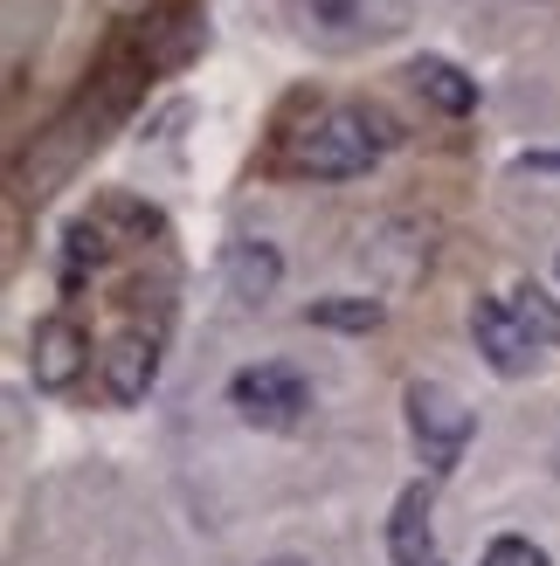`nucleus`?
I'll use <instances>...</instances> for the list:
<instances>
[{"label":"nucleus","instance_id":"8","mask_svg":"<svg viewBox=\"0 0 560 566\" xmlns=\"http://www.w3.org/2000/svg\"><path fill=\"white\" fill-rule=\"evenodd\" d=\"M408 76H415V91H423L436 111H450V118H464V111L478 104V83H470L457 63H443V55H423V63H415Z\"/></svg>","mask_w":560,"mask_h":566},{"label":"nucleus","instance_id":"2","mask_svg":"<svg viewBox=\"0 0 560 566\" xmlns=\"http://www.w3.org/2000/svg\"><path fill=\"white\" fill-rule=\"evenodd\" d=\"M229 408L249 421V429H291V421L312 408V387H304L298 366L263 359V366H242L229 380Z\"/></svg>","mask_w":560,"mask_h":566},{"label":"nucleus","instance_id":"9","mask_svg":"<svg viewBox=\"0 0 560 566\" xmlns=\"http://www.w3.org/2000/svg\"><path fill=\"white\" fill-rule=\"evenodd\" d=\"M304 318L325 325V332H374V325H381V304H374V297H319Z\"/></svg>","mask_w":560,"mask_h":566},{"label":"nucleus","instance_id":"7","mask_svg":"<svg viewBox=\"0 0 560 566\" xmlns=\"http://www.w3.org/2000/svg\"><path fill=\"white\" fill-rule=\"evenodd\" d=\"M387 559L395 566H436V532H429V491L408 484L395 518H387Z\"/></svg>","mask_w":560,"mask_h":566},{"label":"nucleus","instance_id":"3","mask_svg":"<svg viewBox=\"0 0 560 566\" xmlns=\"http://www.w3.org/2000/svg\"><path fill=\"white\" fill-rule=\"evenodd\" d=\"M470 429H478V421H470V408L457 401L450 387H436V380L408 387V436H415V449H423L429 470H457Z\"/></svg>","mask_w":560,"mask_h":566},{"label":"nucleus","instance_id":"1","mask_svg":"<svg viewBox=\"0 0 560 566\" xmlns=\"http://www.w3.org/2000/svg\"><path fill=\"white\" fill-rule=\"evenodd\" d=\"M395 146V125L381 111H325L319 125L291 132L284 159L298 174H319V180H346V174H367V159Z\"/></svg>","mask_w":560,"mask_h":566},{"label":"nucleus","instance_id":"4","mask_svg":"<svg viewBox=\"0 0 560 566\" xmlns=\"http://www.w3.org/2000/svg\"><path fill=\"white\" fill-rule=\"evenodd\" d=\"M470 332H478V353L491 359V374H506V380L533 374V359H540V332L526 325V311H519V304L485 297L478 311H470Z\"/></svg>","mask_w":560,"mask_h":566},{"label":"nucleus","instance_id":"5","mask_svg":"<svg viewBox=\"0 0 560 566\" xmlns=\"http://www.w3.org/2000/svg\"><path fill=\"white\" fill-rule=\"evenodd\" d=\"M83 366H91V338H83L76 318H42L35 338H28V374H35V387L63 394L83 380Z\"/></svg>","mask_w":560,"mask_h":566},{"label":"nucleus","instance_id":"6","mask_svg":"<svg viewBox=\"0 0 560 566\" xmlns=\"http://www.w3.org/2000/svg\"><path fill=\"white\" fill-rule=\"evenodd\" d=\"M153 380H159V338L146 332H125L118 346L104 353V387H111V401H146L153 394Z\"/></svg>","mask_w":560,"mask_h":566},{"label":"nucleus","instance_id":"12","mask_svg":"<svg viewBox=\"0 0 560 566\" xmlns=\"http://www.w3.org/2000/svg\"><path fill=\"white\" fill-rule=\"evenodd\" d=\"M277 566H298V559H277Z\"/></svg>","mask_w":560,"mask_h":566},{"label":"nucleus","instance_id":"10","mask_svg":"<svg viewBox=\"0 0 560 566\" xmlns=\"http://www.w3.org/2000/svg\"><path fill=\"white\" fill-rule=\"evenodd\" d=\"M229 276H236V291H242V297H263L270 283H277V249L242 242V249H236V263H229Z\"/></svg>","mask_w":560,"mask_h":566},{"label":"nucleus","instance_id":"11","mask_svg":"<svg viewBox=\"0 0 560 566\" xmlns=\"http://www.w3.org/2000/svg\"><path fill=\"white\" fill-rule=\"evenodd\" d=\"M485 566H547V553H540L533 539H491Z\"/></svg>","mask_w":560,"mask_h":566}]
</instances>
